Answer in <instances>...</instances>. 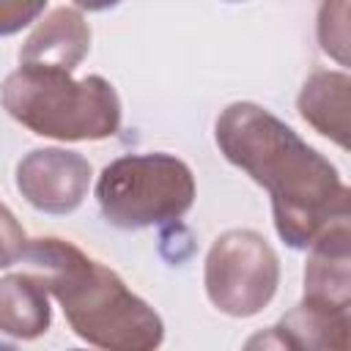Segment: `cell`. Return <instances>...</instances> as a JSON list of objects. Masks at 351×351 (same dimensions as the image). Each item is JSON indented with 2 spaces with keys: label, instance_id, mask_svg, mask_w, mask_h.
<instances>
[{
  "label": "cell",
  "instance_id": "cell-5",
  "mask_svg": "<svg viewBox=\"0 0 351 351\" xmlns=\"http://www.w3.org/2000/svg\"><path fill=\"white\" fill-rule=\"evenodd\" d=\"M208 302L230 318L258 315L277 293L280 261L271 244L250 228H233L214 239L203 266Z\"/></svg>",
  "mask_w": 351,
  "mask_h": 351
},
{
  "label": "cell",
  "instance_id": "cell-8",
  "mask_svg": "<svg viewBox=\"0 0 351 351\" xmlns=\"http://www.w3.org/2000/svg\"><path fill=\"white\" fill-rule=\"evenodd\" d=\"M90 49V27L77 5L52 8L19 49V66L74 71Z\"/></svg>",
  "mask_w": 351,
  "mask_h": 351
},
{
  "label": "cell",
  "instance_id": "cell-7",
  "mask_svg": "<svg viewBox=\"0 0 351 351\" xmlns=\"http://www.w3.org/2000/svg\"><path fill=\"white\" fill-rule=\"evenodd\" d=\"M304 299L332 307L351 302V186H343L335 208L307 247Z\"/></svg>",
  "mask_w": 351,
  "mask_h": 351
},
{
  "label": "cell",
  "instance_id": "cell-13",
  "mask_svg": "<svg viewBox=\"0 0 351 351\" xmlns=\"http://www.w3.org/2000/svg\"><path fill=\"white\" fill-rule=\"evenodd\" d=\"M241 351H296V348L277 326H269V329H258L255 335H250Z\"/></svg>",
  "mask_w": 351,
  "mask_h": 351
},
{
  "label": "cell",
  "instance_id": "cell-6",
  "mask_svg": "<svg viewBox=\"0 0 351 351\" xmlns=\"http://www.w3.org/2000/svg\"><path fill=\"white\" fill-rule=\"evenodd\" d=\"M90 162L66 148H33L16 165L19 195L44 214H71L90 189Z\"/></svg>",
  "mask_w": 351,
  "mask_h": 351
},
{
  "label": "cell",
  "instance_id": "cell-11",
  "mask_svg": "<svg viewBox=\"0 0 351 351\" xmlns=\"http://www.w3.org/2000/svg\"><path fill=\"white\" fill-rule=\"evenodd\" d=\"M296 351H343L340 307L302 299L274 324Z\"/></svg>",
  "mask_w": 351,
  "mask_h": 351
},
{
  "label": "cell",
  "instance_id": "cell-12",
  "mask_svg": "<svg viewBox=\"0 0 351 351\" xmlns=\"http://www.w3.org/2000/svg\"><path fill=\"white\" fill-rule=\"evenodd\" d=\"M315 36L324 55L351 69V0H326L318 5Z\"/></svg>",
  "mask_w": 351,
  "mask_h": 351
},
{
  "label": "cell",
  "instance_id": "cell-14",
  "mask_svg": "<svg viewBox=\"0 0 351 351\" xmlns=\"http://www.w3.org/2000/svg\"><path fill=\"white\" fill-rule=\"evenodd\" d=\"M340 337H343V351H351V302L340 307Z\"/></svg>",
  "mask_w": 351,
  "mask_h": 351
},
{
  "label": "cell",
  "instance_id": "cell-3",
  "mask_svg": "<svg viewBox=\"0 0 351 351\" xmlns=\"http://www.w3.org/2000/svg\"><path fill=\"white\" fill-rule=\"evenodd\" d=\"M5 112L38 137L63 143L107 140L121 129V99L99 74L19 66L3 82Z\"/></svg>",
  "mask_w": 351,
  "mask_h": 351
},
{
  "label": "cell",
  "instance_id": "cell-2",
  "mask_svg": "<svg viewBox=\"0 0 351 351\" xmlns=\"http://www.w3.org/2000/svg\"><path fill=\"white\" fill-rule=\"evenodd\" d=\"M22 261L58 299L77 337L99 351H156L165 340L159 313L129 291L110 266L77 244L41 236L27 241Z\"/></svg>",
  "mask_w": 351,
  "mask_h": 351
},
{
  "label": "cell",
  "instance_id": "cell-10",
  "mask_svg": "<svg viewBox=\"0 0 351 351\" xmlns=\"http://www.w3.org/2000/svg\"><path fill=\"white\" fill-rule=\"evenodd\" d=\"M52 324L49 291L36 274H5L0 280V329L16 340H36Z\"/></svg>",
  "mask_w": 351,
  "mask_h": 351
},
{
  "label": "cell",
  "instance_id": "cell-9",
  "mask_svg": "<svg viewBox=\"0 0 351 351\" xmlns=\"http://www.w3.org/2000/svg\"><path fill=\"white\" fill-rule=\"evenodd\" d=\"M296 110L321 137L351 154V74L313 71L302 82Z\"/></svg>",
  "mask_w": 351,
  "mask_h": 351
},
{
  "label": "cell",
  "instance_id": "cell-15",
  "mask_svg": "<svg viewBox=\"0 0 351 351\" xmlns=\"http://www.w3.org/2000/svg\"><path fill=\"white\" fill-rule=\"evenodd\" d=\"M71 351H82V348H71Z\"/></svg>",
  "mask_w": 351,
  "mask_h": 351
},
{
  "label": "cell",
  "instance_id": "cell-1",
  "mask_svg": "<svg viewBox=\"0 0 351 351\" xmlns=\"http://www.w3.org/2000/svg\"><path fill=\"white\" fill-rule=\"evenodd\" d=\"M214 140L230 165L269 192L277 236L291 250H307L346 186L335 165L255 101L228 104Z\"/></svg>",
  "mask_w": 351,
  "mask_h": 351
},
{
  "label": "cell",
  "instance_id": "cell-4",
  "mask_svg": "<svg viewBox=\"0 0 351 351\" xmlns=\"http://www.w3.org/2000/svg\"><path fill=\"white\" fill-rule=\"evenodd\" d=\"M101 217L121 230H143L178 222L195 203V176L173 154H126L112 159L99 181Z\"/></svg>",
  "mask_w": 351,
  "mask_h": 351
}]
</instances>
